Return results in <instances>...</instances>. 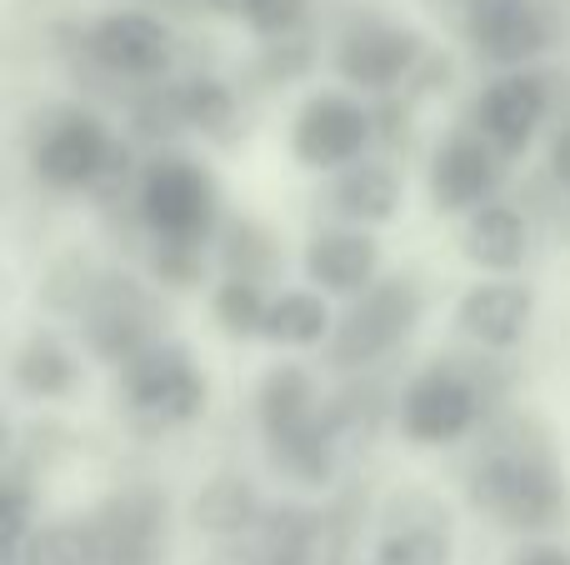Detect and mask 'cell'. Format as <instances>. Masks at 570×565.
Returning <instances> with one entry per match:
<instances>
[{
    "instance_id": "obj_1",
    "label": "cell",
    "mask_w": 570,
    "mask_h": 565,
    "mask_svg": "<svg viewBox=\"0 0 570 565\" xmlns=\"http://www.w3.org/2000/svg\"><path fill=\"white\" fill-rule=\"evenodd\" d=\"M475 516L495 521L511 536H556L570 521V476L556 430L535 410L501 406L471 436L461 470Z\"/></svg>"
},
{
    "instance_id": "obj_2",
    "label": "cell",
    "mask_w": 570,
    "mask_h": 565,
    "mask_svg": "<svg viewBox=\"0 0 570 565\" xmlns=\"http://www.w3.org/2000/svg\"><path fill=\"white\" fill-rule=\"evenodd\" d=\"M511 360L491 350H441L395 386V430L415 450L465 446L501 406H511Z\"/></svg>"
},
{
    "instance_id": "obj_3",
    "label": "cell",
    "mask_w": 570,
    "mask_h": 565,
    "mask_svg": "<svg viewBox=\"0 0 570 565\" xmlns=\"http://www.w3.org/2000/svg\"><path fill=\"white\" fill-rule=\"evenodd\" d=\"M256 430L271 470L301 490H325L341 480L335 450L325 440V386L311 366L301 360H276L256 380Z\"/></svg>"
},
{
    "instance_id": "obj_4",
    "label": "cell",
    "mask_w": 570,
    "mask_h": 565,
    "mask_svg": "<svg viewBox=\"0 0 570 565\" xmlns=\"http://www.w3.org/2000/svg\"><path fill=\"white\" fill-rule=\"evenodd\" d=\"M220 220H226V196L206 160L180 146H156L140 156L136 190H130V226L146 246L210 250Z\"/></svg>"
},
{
    "instance_id": "obj_5",
    "label": "cell",
    "mask_w": 570,
    "mask_h": 565,
    "mask_svg": "<svg viewBox=\"0 0 570 565\" xmlns=\"http://www.w3.org/2000/svg\"><path fill=\"white\" fill-rule=\"evenodd\" d=\"M425 310H431V290L415 270H391V276L381 270L361 296L345 300V310H335V326L321 346V366L331 376L385 370V360L411 346Z\"/></svg>"
},
{
    "instance_id": "obj_6",
    "label": "cell",
    "mask_w": 570,
    "mask_h": 565,
    "mask_svg": "<svg viewBox=\"0 0 570 565\" xmlns=\"http://www.w3.org/2000/svg\"><path fill=\"white\" fill-rule=\"evenodd\" d=\"M60 50L70 56L76 76L110 80L130 96L136 86H156L176 70V30L140 6H116L96 20L66 30Z\"/></svg>"
},
{
    "instance_id": "obj_7",
    "label": "cell",
    "mask_w": 570,
    "mask_h": 565,
    "mask_svg": "<svg viewBox=\"0 0 570 565\" xmlns=\"http://www.w3.org/2000/svg\"><path fill=\"white\" fill-rule=\"evenodd\" d=\"M116 400L120 416L146 436H166V430H186L206 416L210 406V376L200 356L180 336H160L146 350L116 366Z\"/></svg>"
},
{
    "instance_id": "obj_8",
    "label": "cell",
    "mask_w": 570,
    "mask_h": 565,
    "mask_svg": "<svg viewBox=\"0 0 570 565\" xmlns=\"http://www.w3.org/2000/svg\"><path fill=\"white\" fill-rule=\"evenodd\" d=\"M120 136L90 100H50L26 126V166L50 196H90Z\"/></svg>"
},
{
    "instance_id": "obj_9",
    "label": "cell",
    "mask_w": 570,
    "mask_h": 565,
    "mask_svg": "<svg viewBox=\"0 0 570 565\" xmlns=\"http://www.w3.org/2000/svg\"><path fill=\"white\" fill-rule=\"evenodd\" d=\"M76 346L96 366H126L136 350L166 336V296L150 276L130 266H100L96 286H90L86 306L76 310Z\"/></svg>"
},
{
    "instance_id": "obj_10",
    "label": "cell",
    "mask_w": 570,
    "mask_h": 565,
    "mask_svg": "<svg viewBox=\"0 0 570 565\" xmlns=\"http://www.w3.org/2000/svg\"><path fill=\"white\" fill-rule=\"evenodd\" d=\"M431 50V40L405 20L381 16V10H351L335 26L325 56H331V70L345 90H355L365 100H385L411 86Z\"/></svg>"
},
{
    "instance_id": "obj_11",
    "label": "cell",
    "mask_w": 570,
    "mask_h": 565,
    "mask_svg": "<svg viewBox=\"0 0 570 565\" xmlns=\"http://www.w3.org/2000/svg\"><path fill=\"white\" fill-rule=\"evenodd\" d=\"M285 150L301 170L311 176H331V170L351 166V160L375 150V100L355 96L345 86H321L295 106Z\"/></svg>"
},
{
    "instance_id": "obj_12",
    "label": "cell",
    "mask_w": 570,
    "mask_h": 565,
    "mask_svg": "<svg viewBox=\"0 0 570 565\" xmlns=\"http://www.w3.org/2000/svg\"><path fill=\"white\" fill-rule=\"evenodd\" d=\"M556 106H561V76L541 60V66L495 70V76L475 90L465 120L515 166V160L541 140V130L551 126Z\"/></svg>"
},
{
    "instance_id": "obj_13",
    "label": "cell",
    "mask_w": 570,
    "mask_h": 565,
    "mask_svg": "<svg viewBox=\"0 0 570 565\" xmlns=\"http://www.w3.org/2000/svg\"><path fill=\"white\" fill-rule=\"evenodd\" d=\"M471 56L491 70L541 66L566 40V20L551 0H471L461 26L451 30Z\"/></svg>"
},
{
    "instance_id": "obj_14",
    "label": "cell",
    "mask_w": 570,
    "mask_h": 565,
    "mask_svg": "<svg viewBox=\"0 0 570 565\" xmlns=\"http://www.w3.org/2000/svg\"><path fill=\"white\" fill-rule=\"evenodd\" d=\"M96 565H166L170 496L160 480H120L86 511Z\"/></svg>"
},
{
    "instance_id": "obj_15",
    "label": "cell",
    "mask_w": 570,
    "mask_h": 565,
    "mask_svg": "<svg viewBox=\"0 0 570 565\" xmlns=\"http://www.w3.org/2000/svg\"><path fill=\"white\" fill-rule=\"evenodd\" d=\"M505 176H511V160L471 120L441 130V140L425 156V196H431L435 216H445V220H461L475 206H485L491 196H501Z\"/></svg>"
},
{
    "instance_id": "obj_16",
    "label": "cell",
    "mask_w": 570,
    "mask_h": 565,
    "mask_svg": "<svg viewBox=\"0 0 570 565\" xmlns=\"http://www.w3.org/2000/svg\"><path fill=\"white\" fill-rule=\"evenodd\" d=\"M371 565H455V516L431 486H395L375 506Z\"/></svg>"
},
{
    "instance_id": "obj_17",
    "label": "cell",
    "mask_w": 570,
    "mask_h": 565,
    "mask_svg": "<svg viewBox=\"0 0 570 565\" xmlns=\"http://www.w3.org/2000/svg\"><path fill=\"white\" fill-rule=\"evenodd\" d=\"M535 310H541V296H535L531 280L521 276H481L475 286H465L455 296L451 326L465 346L491 350V356H511L531 340Z\"/></svg>"
},
{
    "instance_id": "obj_18",
    "label": "cell",
    "mask_w": 570,
    "mask_h": 565,
    "mask_svg": "<svg viewBox=\"0 0 570 565\" xmlns=\"http://www.w3.org/2000/svg\"><path fill=\"white\" fill-rule=\"evenodd\" d=\"M301 270H305V286L325 290L331 300H351L385 270L381 236L365 230V226H335V220H321V226L305 236Z\"/></svg>"
},
{
    "instance_id": "obj_19",
    "label": "cell",
    "mask_w": 570,
    "mask_h": 565,
    "mask_svg": "<svg viewBox=\"0 0 570 565\" xmlns=\"http://www.w3.org/2000/svg\"><path fill=\"white\" fill-rule=\"evenodd\" d=\"M405 200V180L395 170L391 156H361L351 166L331 170L321 176V220H335V226H365V230H381L385 220H395Z\"/></svg>"
},
{
    "instance_id": "obj_20",
    "label": "cell",
    "mask_w": 570,
    "mask_h": 565,
    "mask_svg": "<svg viewBox=\"0 0 570 565\" xmlns=\"http://www.w3.org/2000/svg\"><path fill=\"white\" fill-rule=\"evenodd\" d=\"M385 426H395V390L385 386L381 370L341 376V386L325 390V440L341 476L385 436Z\"/></svg>"
},
{
    "instance_id": "obj_21",
    "label": "cell",
    "mask_w": 570,
    "mask_h": 565,
    "mask_svg": "<svg viewBox=\"0 0 570 565\" xmlns=\"http://www.w3.org/2000/svg\"><path fill=\"white\" fill-rule=\"evenodd\" d=\"M6 376L20 400L56 406V400L80 396V386H86V350L60 326L40 320V326H30L26 336L16 340V350H10V360H6Z\"/></svg>"
},
{
    "instance_id": "obj_22",
    "label": "cell",
    "mask_w": 570,
    "mask_h": 565,
    "mask_svg": "<svg viewBox=\"0 0 570 565\" xmlns=\"http://www.w3.org/2000/svg\"><path fill=\"white\" fill-rule=\"evenodd\" d=\"M531 250H535V220L521 200L491 196L471 216H461V256L481 276H521Z\"/></svg>"
},
{
    "instance_id": "obj_23",
    "label": "cell",
    "mask_w": 570,
    "mask_h": 565,
    "mask_svg": "<svg viewBox=\"0 0 570 565\" xmlns=\"http://www.w3.org/2000/svg\"><path fill=\"white\" fill-rule=\"evenodd\" d=\"M170 96H176L180 126L190 136H200L206 146H240L246 136V96H240L236 80L216 76V70H186V76H170Z\"/></svg>"
},
{
    "instance_id": "obj_24",
    "label": "cell",
    "mask_w": 570,
    "mask_h": 565,
    "mask_svg": "<svg viewBox=\"0 0 570 565\" xmlns=\"http://www.w3.org/2000/svg\"><path fill=\"white\" fill-rule=\"evenodd\" d=\"M246 565H315L321 556V506L305 500H276L261 511L256 531L240 541Z\"/></svg>"
},
{
    "instance_id": "obj_25",
    "label": "cell",
    "mask_w": 570,
    "mask_h": 565,
    "mask_svg": "<svg viewBox=\"0 0 570 565\" xmlns=\"http://www.w3.org/2000/svg\"><path fill=\"white\" fill-rule=\"evenodd\" d=\"M335 326V306L325 290L315 286H281L266 300V320H261V340L276 350H321Z\"/></svg>"
},
{
    "instance_id": "obj_26",
    "label": "cell",
    "mask_w": 570,
    "mask_h": 565,
    "mask_svg": "<svg viewBox=\"0 0 570 565\" xmlns=\"http://www.w3.org/2000/svg\"><path fill=\"white\" fill-rule=\"evenodd\" d=\"M261 511H266V500H261L256 480L246 470H220L190 500V526L216 541H246L256 531Z\"/></svg>"
},
{
    "instance_id": "obj_27",
    "label": "cell",
    "mask_w": 570,
    "mask_h": 565,
    "mask_svg": "<svg viewBox=\"0 0 570 565\" xmlns=\"http://www.w3.org/2000/svg\"><path fill=\"white\" fill-rule=\"evenodd\" d=\"M321 66V40H315V26L295 30V36H276V40H256V50L246 56L236 86L240 96H271V90L301 86V80L315 76Z\"/></svg>"
},
{
    "instance_id": "obj_28",
    "label": "cell",
    "mask_w": 570,
    "mask_h": 565,
    "mask_svg": "<svg viewBox=\"0 0 570 565\" xmlns=\"http://www.w3.org/2000/svg\"><path fill=\"white\" fill-rule=\"evenodd\" d=\"M210 256H216L220 276H246V280H261V286H276L281 280V236L266 226V220L256 216H230L220 220L216 230V246H210Z\"/></svg>"
},
{
    "instance_id": "obj_29",
    "label": "cell",
    "mask_w": 570,
    "mask_h": 565,
    "mask_svg": "<svg viewBox=\"0 0 570 565\" xmlns=\"http://www.w3.org/2000/svg\"><path fill=\"white\" fill-rule=\"evenodd\" d=\"M36 456L16 450L6 470H0V565H20L30 531H36Z\"/></svg>"
},
{
    "instance_id": "obj_30",
    "label": "cell",
    "mask_w": 570,
    "mask_h": 565,
    "mask_svg": "<svg viewBox=\"0 0 570 565\" xmlns=\"http://www.w3.org/2000/svg\"><path fill=\"white\" fill-rule=\"evenodd\" d=\"M96 276H100V260L90 256L86 246H66L60 256L46 260V270H40V286H36L40 310H46L50 320H76V310L86 306Z\"/></svg>"
},
{
    "instance_id": "obj_31",
    "label": "cell",
    "mask_w": 570,
    "mask_h": 565,
    "mask_svg": "<svg viewBox=\"0 0 570 565\" xmlns=\"http://www.w3.org/2000/svg\"><path fill=\"white\" fill-rule=\"evenodd\" d=\"M266 300L271 286L246 276H216L210 280V320L220 326V336L246 346V340H261V320H266Z\"/></svg>"
},
{
    "instance_id": "obj_32",
    "label": "cell",
    "mask_w": 570,
    "mask_h": 565,
    "mask_svg": "<svg viewBox=\"0 0 570 565\" xmlns=\"http://www.w3.org/2000/svg\"><path fill=\"white\" fill-rule=\"evenodd\" d=\"M20 565H96V546H90V526L86 516H66V521H46L30 531Z\"/></svg>"
},
{
    "instance_id": "obj_33",
    "label": "cell",
    "mask_w": 570,
    "mask_h": 565,
    "mask_svg": "<svg viewBox=\"0 0 570 565\" xmlns=\"http://www.w3.org/2000/svg\"><path fill=\"white\" fill-rule=\"evenodd\" d=\"M315 0H246L240 6V20L256 40H276V36H295V30L311 26Z\"/></svg>"
},
{
    "instance_id": "obj_34",
    "label": "cell",
    "mask_w": 570,
    "mask_h": 565,
    "mask_svg": "<svg viewBox=\"0 0 570 565\" xmlns=\"http://www.w3.org/2000/svg\"><path fill=\"white\" fill-rule=\"evenodd\" d=\"M546 180H551L561 196H570V116L556 120L551 140H546Z\"/></svg>"
},
{
    "instance_id": "obj_35",
    "label": "cell",
    "mask_w": 570,
    "mask_h": 565,
    "mask_svg": "<svg viewBox=\"0 0 570 565\" xmlns=\"http://www.w3.org/2000/svg\"><path fill=\"white\" fill-rule=\"evenodd\" d=\"M511 565H570V551L551 536H525V546L515 551Z\"/></svg>"
},
{
    "instance_id": "obj_36",
    "label": "cell",
    "mask_w": 570,
    "mask_h": 565,
    "mask_svg": "<svg viewBox=\"0 0 570 565\" xmlns=\"http://www.w3.org/2000/svg\"><path fill=\"white\" fill-rule=\"evenodd\" d=\"M16 450H20V430L10 426V416L0 410V470H6L10 460H16Z\"/></svg>"
}]
</instances>
